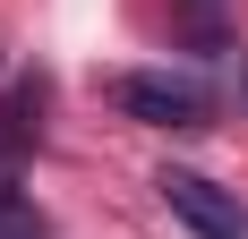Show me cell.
Instances as JSON below:
<instances>
[{"label":"cell","mask_w":248,"mask_h":239,"mask_svg":"<svg viewBox=\"0 0 248 239\" xmlns=\"http://www.w3.org/2000/svg\"><path fill=\"white\" fill-rule=\"evenodd\" d=\"M111 103H120L137 128H205V86L171 69H128L111 77Z\"/></svg>","instance_id":"1"},{"label":"cell","mask_w":248,"mask_h":239,"mask_svg":"<svg viewBox=\"0 0 248 239\" xmlns=\"http://www.w3.org/2000/svg\"><path fill=\"white\" fill-rule=\"evenodd\" d=\"M154 188H163V205H171L197 239H248V205H240L231 188H214L205 171H163Z\"/></svg>","instance_id":"2"},{"label":"cell","mask_w":248,"mask_h":239,"mask_svg":"<svg viewBox=\"0 0 248 239\" xmlns=\"http://www.w3.org/2000/svg\"><path fill=\"white\" fill-rule=\"evenodd\" d=\"M34 137H43V86H17V94L0 103V154L17 163V154H26Z\"/></svg>","instance_id":"3"},{"label":"cell","mask_w":248,"mask_h":239,"mask_svg":"<svg viewBox=\"0 0 248 239\" xmlns=\"http://www.w3.org/2000/svg\"><path fill=\"white\" fill-rule=\"evenodd\" d=\"M0 239H43V214L17 196V171L0 179Z\"/></svg>","instance_id":"4"},{"label":"cell","mask_w":248,"mask_h":239,"mask_svg":"<svg viewBox=\"0 0 248 239\" xmlns=\"http://www.w3.org/2000/svg\"><path fill=\"white\" fill-rule=\"evenodd\" d=\"M180 34H188L197 51H214L223 43V0H188V9H180Z\"/></svg>","instance_id":"5"}]
</instances>
